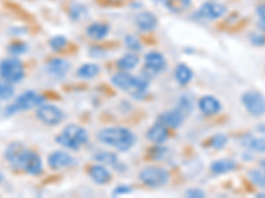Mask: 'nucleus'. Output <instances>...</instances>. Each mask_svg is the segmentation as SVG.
<instances>
[{
	"instance_id": "f257e3e1",
	"label": "nucleus",
	"mask_w": 265,
	"mask_h": 198,
	"mask_svg": "<svg viewBox=\"0 0 265 198\" xmlns=\"http://www.w3.org/2000/svg\"><path fill=\"white\" fill-rule=\"evenodd\" d=\"M97 139L107 147L114 148L119 152L131 150L137 143V136L126 127H106L98 131Z\"/></svg>"
},
{
	"instance_id": "f03ea898",
	"label": "nucleus",
	"mask_w": 265,
	"mask_h": 198,
	"mask_svg": "<svg viewBox=\"0 0 265 198\" xmlns=\"http://www.w3.org/2000/svg\"><path fill=\"white\" fill-rule=\"evenodd\" d=\"M88 131L78 124H68L59 135L56 136V142L66 150H77L88 143Z\"/></svg>"
},
{
	"instance_id": "7ed1b4c3",
	"label": "nucleus",
	"mask_w": 265,
	"mask_h": 198,
	"mask_svg": "<svg viewBox=\"0 0 265 198\" xmlns=\"http://www.w3.org/2000/svg\"><path fill=\"white\" fill-rule=\"evenodd\" d=\"M44 103V96H41V94L33 92V90H28V92H24L23 94H20L16 98L15 102L11 103L10 106H7V108L4 110V116H11V115L18 114L20 111L32 110V108L40 107Z\"/></svg>"
},
{
	"instance_id": "20e7f679",
	"label": "nucleus",
	"mask_w": 265,
	"mask_h": 198,
	"mask_svg": "<svg viewBox=\"0 0 265 198\" xmlns=\"http://www.w3.org/2000/svg\"><path fill=\"white\" fill-rule=\"evenodd\" d=\"M0 77L11 84H19L26 77L24 65L18 57L2 60L0 61Z\"/></svg>"
},
{
	"instance_id": "39448f33",
	"label": "nucleus",
	"mask_w": 265,
	"mask_h": 198,
	"mask_svg": "<svg viewBox=\"0 0 265 198\" xmlns=\"http://www.w3.org/2000/svg\"><path fill=\"white\" fill-rule=\"evenodd\" d=\"M140 180L149 188H161L169 182L170 173L161 166H148L140 172Z\"/></svg>"
},
{
	"instance_id": "423d86ee",
	"label": "nucleus",
	"mask_w": 265,
	"mask_h": 198,
	"mask_svg": "<svg viewBox=\"0 0 265 198\" xmlns=\"http://www.w3.org/2000/svg\"><path fill=\"white\" fill-rule=\"evenodd\" d=\"M241 103L252 116L265 115V96L256 90H248L241 96Z\"/></svg>"
},
{
	"instance_id": "0eeeda50",
	"label": "nucleus",
	"mask_w": 265,
	"mask_h": 198,
	"mask_svg": "<svg viewBox=\"0 0 265 198\" xmlns=\"http://www.w3.org/2000/svg\"><path fill=\"white\" fill-rule=\"evenodd\" d=\"M37 119L44 123L47 126H57L65 119V114L60 107L55 106V104H41L40 107H37L36 111Z\"/></svg>"
},
{
	"instance_id": "6e6552de",
	"label": "nucleus",
	"mask_w": 265,
	"mask_h": 198,
	"mask_svg": "<svg viewBox=\"0 0 265 198\" xmlns=\"http://www.w3.org/2000/svg\"><path fill=\"white\" fill-rule=\"evenodd\" d=\"M145 68H146V72L151 73L153 76H157V74L165 72L166 68H167V61H166L165 56L162 53L151 50L145 56Z\"/></svg>"
},
{
	"instance_id": "1a4fd4ad",
	"label": "nucleus",
	"mask_w": 265,
	"mask_h": 198,
	"mask_svg": "<svg viewBox=\"0 0 265 198\" xmlns=\"http://www.w3.org/2000/svg\"><path fill=\"white\" fill-rule=\"evenodd\" d=\"M27 150H28V148H26L20 143H12L8 146L7 150H6V158L12 165V168L22 170V165L24 162V158H26Z\"/></svg>"
},
{
	"instance_id": "9d476101",
	"label": "nucleus",
	"mask_w": 265,
	"mask_h": 198,
	"mask_svg": "<svg viewBox=\"0 0 265 198\" xmlns=\"http://www.w3.org/2000/svg\"><path fill=\"white\" fill-rule=\"evenodd\" d=\"M225 12H227V7L224 4L217 3V2H207L199 8L198 16L204 20H217L224 15Z\"/></svg>"
},
{
	"instance_id": "9b49d317",
	"label": "nucleus",
	"mask_w": 265,
	"mask_h": 198,
	"mask_svg": "<svg viewBox=\"0 0 265 198\" xmlns=\"http://www.w3.org/2000/svg\"><path fill=\"white\" fill-rule=\"evenodd\" d=\"M76 164V158L64 150H55L48 156V165L55 170L69 168Z\"/></svg>"
},
{
	"instance_id": "f8f14e48",
	"label": "nucleus",
	"mask_w": 265,
	"mask_h": 198,
	"mask_svg": "<svg viewBox=\"0 0 265 198\" xmlns=\"http://www.w3.org/2000/svg\"><path fill=\"white\" fill-rule=\"evenodd\" d=\"M70 70V62L65 58H52L45 64V72L53 78L65 77Z\"/></svg>"
},
{
	"instance_id": "ddd939ff",
	"label": "nucleus",
	"mask_w": 265,
	"mask_h": 198,
	"mask_svg": "<svg viewBox=\"0 0 265 198\" xmlns=\"http://www.w3.org/2000/svg\"><path fill=\"white\" fill-rule=\"evenodd\" d=\"M22 170L27 172L28 174H32V176H37L43 172V162H41V158L36 152L28 150H27L26 158H24V162H23Z\"/></svg>"
},
{
	"instance_id": "4468645a",
	"label": "nucleus",
	"mask_w": 265,
	"mask_h": 198,
	"mask_svg": "<svg viewBox=\"0 0 265 198\" xmlns=\"http://www.w3.org/2000/svg\"><path fill=\"white\" fill-rule=\"evenodd\" d=\"M184 116H186V115H184L179 108H177V110L166 111V112L159 115L158 122L159 123H162V124H165L167 128H179V127L183 124Z\"/></svg>"
},
{
	"instance_id": "2eb2a0df",
	"label": "nucleus",
	"mask_w": 265,
	"mask_h": 198,
	"mask_svg": "<svg viewBox=\"0 0 265 198\" xmlns=\"http://www.w3.org/2000/svg\"><path fill=\"white\" fill-rule=\"evenodd\" d=\"M199 110L207 116H214L221 111V103L217 98L212 96H204L199 99Z\"/></svg>"
},
{
	"instance_id": "dca6fc26",
	"label": "nucleus",
	"mask_w": 265,
	"mask_h": 198,
	"mask_svg": "<svg viewBox=\"0 0 265 198\" xmlns=\"http://www.w3.org/2000/svg\"><path fill=\"white\" fill-rule=\"evenodd\" d=\"M136 24L142 32H153L158 26V18L153 12L145 11L136 16Z\"/></svg>"
},
{
	"instance_id": "f3484780",
	"label": "nucleus",
	"mask_w": 265,
	"mask_h": 198,
	"mask_svg": "<svg viewBox=\"0 0 265 198\" xmlns=\"http://www.w3.org/2000/svg\"><path fill=\"white\" fill-rule=\"evenodd\" d=\"M89 176L98 185H105L111 180L110 170L103 164H96L89 168Z\"/></svg>"
},
{
	"instance_id": "a211bd4d",
	"label": "nucleus",
	"mask_w": 265,
	"mask_h": 198,
	"mask_svg": "<svg viewBox=\"0 0 265 198\" xmlns=\"http://www.w3.org/2000/svg\"><path fill=\"white\" fill-rule=\"evenodd\" d=\"M146 136H148V139L150 140L151 143L162 144L169 139V130H167L165 124L158 122V123H155L149 128Z\"/></svg>"
},
{
	"instance_id": "6ab92c4d",
	"label": "nucleus",
	"mask_w": 265,
	"mask_h": 198,
	"mask_svg": "<svg viewBox=\"0 0 265 198\" xmlns=\"http://www.w3.org/2000/svg\"><path fill=\"white\" fill-rule=\"evenodd\" d=\"M110 26L105 22H93L86 28V36L94 41H101L109 34Z\"/></svg>"
},
{
	"instance_id": "aec40b11",
	"label": "nucleus",
	"mask_w": 265,
	"mask_h": 198,
	"mask_svg": "<svg viewBox=\"0 0 265 198\" xmlns=\"http://www.w3.org/2000/svg\"><path fill=\"white\" fill-rule=\"evenodd\" d=\"M134 77H136V76H131V74H129L127 72L121 70L119 73L114 74V76L111 77V84H114L117 88L122 90V92H129L132 86V82H134Z\"/></svg>"
},
{
	"instance_id": "412c9836",
	"label": "nucleus",
	"mask_w": 265,
	"mask_h": 198,
	"mask_svg": "<svg viewBox=\"0 0 265 198\" xmlns=\"http://www.w3.org/2000/svg\"><path fill=\"white\" fill-rule=\"evenodd\" d=\"M149 92V81L146 78L134 77V82L130 88L129 94L136 99H142L148 96Z\"/></svg>"
},
{
	"instance_id": "4be33fe9",
	"label": "nucleus",
	"mask_w": 265,
	"mask_h": 198,
	"mask_svg": "<svg viewBox=\"0 0 265 198\" xmlns=\"http://www.w3.org/2000/svg\"><path fill=\"white\" fill-rule=\"evenodd\" d=\"M236 162L231 160V158H220V160H215L211 164L210 169L214 174H224V173L232 172L233 169H236Z\"/></svg>"
},
{
	"instance_id": "5701e85b",
	"label": "nucleus",
	"mask_w": 265,
	"mask_h": 198,
	"mask_svg": "<svg viewBox=\"0 0 265 198\" xmlns=\"http://www.w3.org/2000/svg\"><path fill=\"white\" fill-rule=\"evenodd\" d=\"M194 73L190 66H187L186 64H179L175 69V80L178 81V84L182 86H186L191 82Z\"/></svg>"
},
{
	"instance_id": "b1692460",
	"label": "nucleus",
	"mask_w": 265,
	"mask_h": 198,
	"mask_svg": "<svg viewBox=\"0 0 265 198\" xmlns=\"http://www.w3.org/2000/svg\"><path fill=\"white\" fill-rule=\"evenodd\" d=\"M138 64H140V58H138V56H137V53H134V52L122 56L121 58L117 61L118 69L123 70V72L136 69L137 66H138Z\"/></svg>"
},
{
	"instance_id": "393cba45",
	"label": "nucleus",
	"mask_w": 265,
	"mask_h": 198,
	"mask_svg": "<svg viewBox=\"0 0 265 198\" xmlns=\"http://www.w3.org/2000/svg\"><path fill=\"white\" fill-rule=\"evenodd\" d=\"M101 72L99 66L97 64L88 62L84 64L82 66H80L77 69V77L84 78V80H92V78L97 77Z\"/></svg>"
},
{
	"instance_id": "a878e982",
	"label": "nucleus",
	"mask_w": 265,
	"mask_h": 198,
	"mask_svg": "<svg viewBox=\"0 0 265 198\" xmlns=\"http://www.w3.org/2000/svg\"><path fill=\"white\" fill-rule=\"evenodd\" d=\"M243 146L248 147L249 150H253L256 152H265V138H253V136L247 135L243 138Z\"/></svg>"
},
{
	"instance_id": "bb28decb",
	"label": "nucleus",
	"mask_w": 265,
	"mask_h": 198,
	"mask_svg": "<svg viewBox=\"0 0 265 198\" xmlns=\"http://www.w3.org/2000/svg\"><path fill=\"white\" fill-rule=\"evenodd\" d=\"M165 4L173 14H182L191 7V0H165Z\"/></svg>"
},
{
	"instance_id": "cd10ccee",
	"label": "nucleus",
	"mask_w": 265,
	"mask_h": 198,
	"mask_svg": "<svg viewBox=\"0 0 265 198\" xmlns=\"http://www.w3.org/2000/svg\"><path fill=\"white\" fill-rule=\"evenodd\" d=\"M93 158H94L96 162H98L99 164L113 165V166H115V168H117L118 158H117V154H113V152L101 150V152H97V154H94Z\"/></svg>"
},
{
	"instance_id": "c85d7f7f",
	"label": "nucleus",
	"mask_w": 265,
	"mask_h": 198,
	"mask_svg": "<svg viewBox=\"0 0 265 198\" xmlns=\"http://www.w3.org/2000/svg\"><path fill=\"white\" fill-rule=\"evenodd\" d=\"M248 178H249V181L253 184L254 186L265 189V169H250L248 172Z\"/></svg>"
},
{
	"instance_id": "c756f323",
	"label": "nucleus",
	"mask_w": 265,
	"mask_h": 198,
	"mask_svg": "<svg viewBox=\"0 0 265 198\" xmlns=\"http://www.w3.org/2000/svg\"><path fill=\"white\" fill-rule=\"evenodd\" d=\"M69 16L74 22H82L88 16V10L82 4H72L69 8Z\"/></svg>"
},
{
	"instance_id": "7c9ffc66",
	"label": "nucleus",
	"mask_w": 265,
	"mask_h": 198,
	"mask_svg": "<svg viewBox=\"0 0 265 198\" xmlns=\"http://www.w3.org/2000/svg\"><path fill=\"white\" fill-rule=\"evenodd\" d=\"M14 96H15L14 84L2 78L0 80V100H10Z\"/></svg>"
},
{
	"instance_id": "2f4dec72",
	"label": "nucleus",
	"mask_w": 265,
	"mask_h": 198,
	"mask_svg": "<svg viewBox=\"0 0 265 198\" xmlns=\"http://www.w3.org/2000/svg\"><path fill=\"white\" fill-rule=\"evenodd\" d=\"M27 52H28V45L26 42H23V41H15V42L8 45V53L14 56V57L24 54Z\"/></svg>"
},
{
	"instance_id": "473e14b6",
	"label": "nucleus",
	"mask_w": 265,
	"mask_h": 198,
	"mask_svg": "<svg viewBox=\"0 0 265 198\" xmlns=\"http://www.w3.org/2000/svg\"><path fill=\"white\" fill-rule=\"evenodd\" d=\"M227 143H228V136L225 135V134H216L210 140L211 147L217 150H223L227 146Z\"/></svg>"
},
{
	"instance_id": "72a5a7b5",
	"label": "nucleus",
	"mask_w": 265,
	"mask_h": 198,
	"mask_svg": "<svg viewBox=\"0 0 265 198\" xmlns=\"http://www.w3.org/2000/svg\"><path fill=\"white\" fill-rule=\"evenodd\" d=\"M49 45H51V48L55 52H61L68 45V40H66L65 36L59 34V36L52 37L51 40H49Z\"/></svg>"
},
{
	"instance_id": "f704fd0d",
	"label": "nucleus",
	"mask_w": 265,
	"mask_h": 198,
	"mask_svg": "<svg viewBox=\"0 0 265 198\" xmlns=\"http://www.w3.org/2000/svg\"><path fill=\"white\" fill-rule=\"evenodd\" d=\"M125 45L126 48L129 49V50L134 52V53H138V52L142 50V44H141V41L137 38L136 36H131V34H127L125 37Z\"/></svg>"
},
{
	"instance_id": "c9c22d12",
	"label": "nucleus",
	"mask_w": 265,
	"mask_h": 198,
	"mask_svg": "<svg viewBox=\"0 0 265 198\" xmlns=\"http://www.w3.org/2000/svg\"><path fill=\"white\" fill-rule=\"evenodd\" d=\"M192 104H194V103H192L191 99L184 96L181 98V103H179V107H178V108H179L184 115H188L192 110Z\"/></svg>"
},
{
	"instance_id": "e433bc0d",
	"label": "nucleus",
	"mask_w": 265,
	"mask_h": 198,
	"mask_svg": "<svg viewBox=\"0 0 265 198\" xmlns=\"http://www.w3.org/2000/svg\"><path fill=\"white\" fill-rule=\"evenodd\" d=\"M249 41L254 46H264L265 45V34L260 32H254L249 34Z\"/></svg>"
},
{
	"instance_id": "4c0bfd02",
	"label": "nucleus",
	"mask_w": 265,
	"mask_h": 198,
	"mask_svg": "<svg viewBox=\"0 0 265 198\" xmlns=\"http://www.w3.org/2000/svg\"><path fill=\"white\" fill-rule=\"evenodd\" d=\"M166 156V150L162 147H155L151 150V158L154 160H163Z\"/></svg>"
},
{
	"instance_id": "58836bf2",
	"label": "nucleus",
	"mask_w": 265,
	"mask_h": 198,
	"mask_svg": "<svg viewBox=\"0 0 265 198\" xmlns=\"http://www.w3.org/2000/svg\"><path fill=\"white\" fill-rule=\"evenodd\" d=\"M131 192H132V189L131 188H129V185H118L114 190H113V194L114 196L129 194V193H131Z\"/></svg>"
},
{
	"instance_id": "ea45409f",
	"label": "nucleus",
	"mask_w": 265,
	"mask_h": 198,
	"mask_svg": "<svg viewBox=\"0 0 265 198\" xmlns=\"http://www.w3.org/2000/svg\"><path fill=\"white\" fill-rule=\"evenodd\" d=\"M186 196L190 198H202V197H206V193L203 190H200V189H190V190L186 192Z\"/></svg>"
},
{
	"instance_id": "a19ab883",
	"label": "nucleus",
	"mask_w": 265,
	"mask_h": 198,
	"mask_svg": "<svg viewBox=\"0 0 265 198\" xmlns=\"http://www.w3.org/2000/svg\"><path fill=\"white\" fill-rule=\"evenodd\" d=\"M256 14H257L260 22H265V3L260 4L257 8H256Z\"/></svg>"
},
{
	"instance_id": "79ce46f5",
	"label": "nucleus",
	"mask_w": 265,
	"mask_h": 198,
	"mask_svg": "<svg viewBox=\"0 0 265 198\" xmlns=\"http://www.w3.org/2000/svg\"><path fill=\"white\" fill-rule=\"evenodd\" d=\"M257 130H258V131H260V132H261V134H265V126H264V124H262V126H258Z\"/></svg>"
},
{
	"instance_id": "37998d69",
	"label": "nucleus",
	"mask_w": 265,
	"mask_h": 198,
	"mask_svg": "<svg viewBox=\"0 0 265 198\" xmlns=\"http://www.w3.org/2000/svg\"><path fill=\"white\" fill-rule=\"evenodd\" d=\"M258 26H260V30H265V22H258Z\"/></svg>"
},
{
	"instance_id": "c03bdc74",
	"label": "nucleus",
	"mask_w": 265,
	"mask_h": 198,
	"mask_svg": "<svg viewBox=\"0 0 265 198\" xmlns=\"http://www.w3.org/2000/svg\"><path fill=\"white\" fill-rule=\"evenodd\" d=\"M260 166H261L262 169H265V158H262L261 162H260Z\"/></svg>"
},
{
	"instance_id": "a18cd8bd",
	"label": "nucleus",
	"mask_w": 265,
	"mask_h": 198,
	"mask_svg": "<svg viewBox=\"0 0 265 198\" xmlns=\"http://www.w3.org/2000/svg\"><path fill=\"white\" fill-rule=\"evenodd\" d=\"M3 180H4V176L0 173V182H3Z\"/></svg>"
},
{
	"instance_id": "49530a36",
	"label": "nucleus",
	"mask_w": 265,
	"mask_h": 198,
	"mask_svg": "<svg viewBox=\"0 0 265 198\" xmlns=\"http://www.w3.org/2000/svg\"><path fill=\"white\" fill-rule=\"evenodd\" d=\"M257 197H265V193H258Z\"/></svg>"
},
{
	"instance_id": "de8ad7c7",
	"label": "nucleus",
	"mask_w": 265,
	"mask_h": 198,
	"mask_svg": "<svg viewBox=\"0 0 265 198\" xmlns=\"http://www.w3.org/2000/svg\"><path fill=\"white\" fill-rule=\"evenodd\" d=\"M155 2H165V0H155Z\"/></svg>"
}]
</instances>
